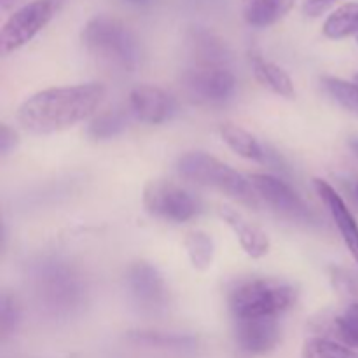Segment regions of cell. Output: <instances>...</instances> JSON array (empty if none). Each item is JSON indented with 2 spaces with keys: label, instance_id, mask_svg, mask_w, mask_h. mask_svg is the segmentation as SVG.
<instances>
[{
  "label": "cell",
  "instance_id": "603a6c76",
  "mask_svg": "<svg viewBox=\"0 0 358 358\" xmlns=\"http://www.w3.org/2000/svg\"><path fill=\"white\" fill-rule=\"evenodd\" d=\"M324 86L343 108L358 117V84L348 83L339 77H325Z\"/></svg>",
  "mask_w": 358,
  "mask_h": 358
},
{
  "label": "cell",
  "instance_id": "277c9868",
  "mask_svg": "<svg viewBox=\"0 0 358 358\" xmlns=\"http://www.w3.org/2000/svg\"><path fill=\"white\" fill-rule=\"evenodd\" d=\"M297 292L292 285L276 280H250L240 283L229 294V310L233 318H278L296 303Z\"/></svg>",
  "mask_w": 358,
  "mask_h": 358
},
{
  "label": "cell",
  "instance_id": "4fadbf2b",
  "mask_svg": "<svg viewBox=\"0 0 358 358\" xmlns=\"http://www.w3.org/2000/svg\"><path fill=\"white\" fill-rule=\"evenodd\" d=\"M128 285L136 303L147 310L161 308L166 301V285L163 276L147 262H136L129 268Z\"/></svg>",
  "mask_w": 358,
  "mask_h": 358
},
{
  "label": "cell",
  "instance_id": "9a60e30c",
  "mask_svg": "<svg viewBox=\"0 0 358 358\" xmlns=\"http://www.w3.org/2000/svg\"><path fill=\"white\" fill-rule=\"evenodd\" d=\"M189 52L198 66H229V49L208 30L196 28L189 34Z\"/></svg>",
  "mask_w": 358,
  "mask_h": 358
},
{
  "label": "cell",
  "instance_id": "8fae6325",
  "mask_svg": "<svg viewBox=\"0 0 358 358\" xmlns=\"http://www.w3.org/2000/svg\"><path fill=\"white\" fill-rule=\"evenodd\" d=\"M129 108L143 124H163L175 114V101L166 91L150 84H140L129 93Z\"/></svg>",
  "mask_w": 358,
  "mask_h": 358
},
{
  "label": "cell",
  "instance_id": "484cf974",
  "mask_svg": "<svg viewBox=\"0 0 358 358\" xmlns=\"http://www.w3.org/2000/svg\"><path fill=\"white\" fill-rule=\"evenodd\" d=\"M17 143H20L17 133L14 129H10L7 124L0 126V154L7 156V154H10L16 149Z\"/></svg>",
  "mask_w": 358,
  "mask_h": 358
},
{
  "label": "cell",
  "instance_id": "ac0fdd59",
  "mask_svg": "<svg viewBox=\"0 0 358 358\" xmlns=\"http://www.w3.org/2000/svg\"><path fill=\"white\" fill-rule=\"evenodd\" d=\"M324 35L331 41H341L352 35L358 37V2H348L332 10L325 20Z\"/></svg>",
  "mask_w": 358,
  "mask_h": 358
},
{
  "label": "cell",
  "instance_id": "ba28073f",
  "mask_svg": "<svg viewBox=\"0 0 358 358\" xmlns=\"http://www.w3.org/2000/svg\"><path fill=\"white\" fill-rule=\"evenodd\" d=\"M142 201L150 215L170 222H187L199 212L198 199L170 180L147 182Z\"/></svg>",
  "mask_w": 358,
  "mask_h": 358
},
{
  "label": "cell",
  "instance_id": "7c38bea8",
  "mask_svg": "<svg viewBox=\"0 0 358 358\" xmlns=\"http://www.w3.org/2000/svg\"><path fill=\"white\" fill-rule=\"evenodd\" d=\"M313 184L318 196H320L322 201L327 206L332 220H334L336 226H338L339 234H341L346 248H348L350 254L353 255V259H355L358 264V224L355 217L350 212V208L346 206V203L343 201L341 196L338 194V191H336L329 182L322 180V178H315Z\"/></svg>",
  "mask_w": 358,
  "mask_h": 358
},
{
  "label": "cell",
  "instance_id": "83f0119b",
  "mask_svg": "<svg viewBox=\"0 0 358 358\" xmlns=\"http://www.w3.org/2000/svg\"><path fill=\"white\" fill-rule=\"evenodd\" d=\"M126 2L135 3V6H145V3H149L150 0H126Z\"/></svg>",
  "mask_w": 358,
  "mask_h": 358
},
{
  "label": "cell",
  "instance_id": "6da1fadb",
  "mask_svg": "<svg viewBox=\"0 0 358 358\" xmlns=\"http://www.w3.org/2000/svg\"><path fill=\"white\" fill-rule=\"evenodd\" d=\"M107 87L100 83L49 87L20 105L16 121L31 135H52L90 119L103 101Z\"/></svg>",
  "mask_w": 358,
  "mask_h": 358
},
{
  "label": "cell",
  "instance_id": "4dcf8cb0",
  "mask_svg": "<svg viewBox=\"0 0 358 358\" xmlns=\"http://www.w3.org/2000/svg\"><path fill=\"white\" fill-rule=\"evenodd\" d=\"M355 84H358V73L355 76Z\"/></svg>",
  "mask_w": 358,
  "mask_h": 358
},
{
  "label": "cell",
  "instance_id": "7402d4cb",
  "mask_svg": "<svg viewBox=\"0 0 358 358\" xmlns=\"http://www.w3.org/2000/svg\"><path fill=\"white\" fill-rule=\"evenodd\" d=\"M126 129V115L122 112L117 110H107L103 114L96 115V117L91 121L90 133L91 138L94 140H110L114 136L121 135Z\"/></svg>",
  "mask_w": 358,
  "mask_h": 358
},
{
  "label": "cell",
  "instance_id": "f546056e",
  "mask_svg": "<svg viewBox=\"0 0 358 358\" xmlns=\"http://www.w3.org/2000/svg\"><path fill=\"white\" fill-rule=\"evenodd\" d=\"M250 2H254V0H243V3H245V6H247V3H250Z\"/></svg>",
  "mask_w": 358,
  "mask_h": 358
},
{
  "label": "cell",
  "instance_id": "5b68a950",
  "mask_svg": "<svg viewBox=\"0 0 358 358\" xmlns=\"http://www.w3.org/2000/svg\"><path fill=\"white\" fill-rule=\"evenodd\" d=\"M63 0H31L14 10L0 30L2 56L16 52L34 41L58 14Z\"/></svg>",
  "mask_w": 358,
  "mask_h": 358
},
{
  "label": "cell",
  "instance_id": "d6986e66",
  "mask_svg": "<svg viewBox=\"0 0 358 358\" xmlns=\"http://www.w3.org/2000/svg\"><path fill=\"white\" fill-rule=\"evenodd\" d=\"M220 136H222L224 142L227 143L233 152H236L238 156L245 157V159L250 161H266V152L261 147V143L254 138L248 131H245L243 128L236 124H231L226 122L219 128Z\"/></svg>",
  "mask_w": 358,
  "mask_h": 358
},
{
  "label": "cell",
  "instance_id": "f1b7e54d",
  "mask_svg": "<svg viewBox=\"0 0 358 358\" xmlns=\"http://www.w3.org/2000/svg\"><path fill=\"white\" fill-rule=\"evenodd\" d=\"M352 147H353V150H355V154L358 157V142H352Z\"/></svg>",
  "mask_w": 358,
  "mask_h": 358
},
{
  "label": "cell",
  "instance_id": "30bf717a",
  "mask_svg": "<svg viewBox=\"0 0 358 358\" xmlns=\"http://www.w3.org/2000/svg\"><path fill=\"white\" fill-rule=\"evenodd\" d=\"M234 339L241 352L248 355H268L280 343V325L273 317L236 318Z\"/></svg>",
  "mask_w": 358,
  "mask_h": 358
},
{
  "label": "cell",
  "instance_id": "7a4b0ae2",
  "mask_svg": "<svg viewBox=\"0 0 358 358\" xmlns=\"http://www.w3.org/2000/svg\"><path fill=\"white\" fill-rule=\"evenodd\" d=\"M80 41L93 58L110 69L133 72L140 62L138 38L122 21L110 16H96L80 31Z\"/></svg>",
  "mask_w": 358,
  "mask_h": 358
},
{
  "label": "cell",
  "instance_id": "2e32d148",
  "mask_svg": "<svg viewBox=\"0 0 358 358\" xmlns=\"http://www.w3.org/2000/svg\"><path fill=\"white\" fill-rule=\"evenodd\" d=\"M250 63L254 76L262 86L268 87L275 94L283 98H294L296 96V90H294V83L290 79L289 73L278 66L276 63L269 62V59L262 58L259 52H250Z\"/></svg>",
  "mask_w": 358,
  "mask_h": 358
},
{
  "label": "cell",
  "instance_id": "cb8c5ba5",
  "mask_svg": "<svg viewBox=\"0 0 358 358\" xmlns=\"http://www.w3.org/2000/svg\"><path fill=\"white\" fill-rule=\"evenodd\" d=\"M336 331H338L339 338L350 346L358 348V303L350 304L341 317L334 320Z\"/></svg>",
  "mask_w": 358,
  "mask_h": 358
},
{
  "label": "cell",
  "instance_id": "e0dca14e",
  "mask_svg": "<svg viewBox=\"0 0 358 358\" xmlns=\"http://www.w3.org/2000/svg\"><path fill=\"white\" fill-rule=\"evenodd\" d=\"M296 6V0H254L245 6V21L250 27L266 28L282 21Z\"/></svg>",
  "mask_w": 358,
  "mask_h": 358
},
{
  "label": "cell",
  "instance_id": "52a82bcc",
  "mask_svg": "<svg viewBox=\"0 0 358 358\" xmlns=\"http://www.w3.org/2000/svg\"><path fill=\"white\" fill-rule=\"evenodd\" d=\"M37 294L52 311H70L80 303L83 283L66 264L58 261L44 262L35 275Z\"/></svg>",
  "mask_w": 358,
  "mask_h": 358
},
{
  "label": "cell",
  "instance_id": "44dd1931",
  "mask_svg": "<svg viewBox=\"0 0 358 358\" xmlns=\"http://www.w3.org/2000/svg\"><path fill=\"white\" fill-rule=\"evenodd\" d=\"M301 358H357V353L332 339L313 338L304 343Z\"/></svg>",
  "mask_w": 358,
  "mask_h": 358
},
{
  "label": "cell",
  "instance_id": "3957f363",
  "mask_svg": "<svg viewBox=\"0 0 358 358\" xmlns=\"http://www.w3.org/2000/svg\"><path fill=\"white\" fill-rule=\"evenodd\" d=\"M177 171L182 178L203 187L215 189L247 206L257 208L261 199L250 178L206 152H187L178 159Z\"/></svg>",
  "mask_w": 358,
  "mask_h": 358
},
{
  "label": "cell",
  "instance_id": "4316f807",
  "mask_svg": "<svg viewBox=\"0 0 358 358\" xmlns=\"http://www.w3.org/2000/svg\"><path fill=\"white\" fill-rule=\"evenodd\" d=\"M332 2H336V0H308L304 3V13L310 14V16H320Z\"/></svg>",
  "mask_w": 358,
  "mask_h": 358
},
{
  "label": "cell",
  "instance_id": "d4e9b609",
  "mask_svg": "<svg viewBox=\"0 0 358 358\" xmlns=\"http://www.w3.org/2000/svg\"><path fill=\"white\" fill-rule=\"evenodd\" d=\"M21 318V308L17 301L9 294H3L0 299V329L3 334H9L10 331L16 329Z\"/></svg>",
  "mask_w": 358,
  "mask_h": 358
},
{
  "label": "cell",
  "instance_id": "9c48e42d",
  "mask_svg": "<svg viewBox=\"0 0 358 358\" xmlns=\"http://www.w3.org/2000/svg\"><path fill=\"white\" fill-rule=\"evenodd\" d=\"M248 178H250V184L257 192L259 199L271 206L275 212L282 213L289 219L313 220V213L289 184L266 173H252L248 175Z\"/></svg>",
  "mask_w": 358,
  "mask_h": 358
},
{
  "label": "cell",
  "instance_id": "1f68e13d",
  "mask_svg": "<svg viewBox=\"0 0 358 358\" xmlns=\"http://www.w3.org/2000/svg\"><path fill=\"white\" fill-rule=\"evenodd\" d=\"M357 196H358V184H357Z\"/></svg>",
  "mask_w": 358,
  "mask_h": 358
},
{
  "label": "cell",
  "instance_id": "ffe728a7",
  "mask_svg": "<svg viewBox=\"0 0 358 358\" xmlns=\"http://www.w3.org/2000/svg\"><path fill=\"white\" fill-rule=\"evenodd\" d=\"M184 247L191 259L192 268L198 271H206L212 266L215 247H213V240L210 238V234L203 233V231H191L185 236Z\"/></svg>",
  "mask_w": 358,
  "mask_h": 358
},
{
  "label": "cell",
  "instance_id": "5bb4252c",
  "mask_svg": "<svg viewBox=\"0 0 358 358\" xmlns=\"http://www.w3.org/2000/svg\"><path fill=\"white\" fill-rule=\"evenodd\" d=\"M219 215L227 226L231 227L236 238L240 240V245L243 247V250L247 252L250 257L259 259L264 257L269 252V238L264 231L259 226H255L254 222L247 219L243 213L236 212L234 208L229 206H220Z\"/></svg>",
  "mask_w": 358,
  "mask_h": 358
},
{
  "label": "cell",
  "instance_id": "8992f818",
  "mask_svg": "<svg viewBox=\"0 0 358 358\" xmlns=\"http://www.w3.org/2000/svg\"><path fill=\"white\" fill-rule=\"evenodd\" d=\"M182 90L191 101L205 107L226 105L236 93V77L229 66H198L182 73Z\"/></svg>",
  "mask_w": 358,
  "mask_h": 358
},
{
  "label": "cell",
  "instance_id": "d6a6232c",
  "mask_svg": "<svg viewBox=\"0 0 358 358\" xmlns=\"http://www.w3.org/2000/svg\"><path fill=\"white\" fill-rule=\"evenodd\" d=\"M357 42H358V37H357Z\"/></svg>",
  "mask_w": 358,
  "mask_h": 358
}]
</instances>
